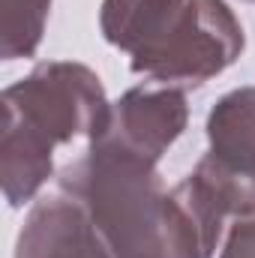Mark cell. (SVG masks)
I'll list each match as a JSON object with an SVG mask.
<instances>
[{"instance_id": "obj_1", "label": "cell", "mask_w": 255, "mask_h": 258, "mask_svg": "<svg viewBox=\"0 0 255 258\" xmlns=\"http://www.w3.org/2000/svg\"><path fill=\"white\" fill-rule=\"evenodd\" d=\"M57 189L84 207L102 258H213L159 165L87 141L57 174Z\"/></svg>"}, {"instance_id": "obj_2", "label": "cell", "mask_w": 255, "mask_h": 258, "mask_svg": "<svg viewBox=\"0 0 255 258\" xmlns=\"http://www.w3.org/2000/svg\"><path fill=\"white\" fill-rule=\"evenodd\" d=\"M0 189L12 210L54 174V147L96 138L111 111L99 75L75 60H42L0 93Z\"/></svg>"}, {"instance_id": "obj_3", "label": "cell", "mask_w": 255, "mask_h": 258, "mask_svg": "<svg viewBox=\"0 0 255 258\" xmlns=\"http://www.w3.org/2000/svg\"><path fill=\"white\" fill-rule=\"evenodd\" d=\"M99 33L129 54V69L180 90L225 72L246 48L225 0H102Z\"/></svg>"}, {"instance_id": "obj_4", "label": "cell", "mask_w": 255, "mask_h": 258, "mask_svg": "<svg viewBox=\"0 0 255 258\" xmlns=\"http://www.w3.org/2000/svg\"><path fill=\"white\" fill-rule=\"evenodd\" d=\"M186 123H189L186 90L159 81H141L129 87L117 102H111L105 126L90 141L117 147L129 156L159 165L168 147L183 135Z\"/></svg>"}, {"instance_id": "obj_5", "label": "cell", "mask_w": 255, "mask_h": 258, "mask_svg": "<svg viewBox=\"0 0 255 258\" xmlns=\"http://www.w3.org/2000/svg\"><path fill=\"white\" fill-rule=\"evenodd\" d=\"M15 258H102V252L84 207L57 189L30 204L15 237Z\"/></svg>"}, {"instance_id": "obj_6", "label": "cell", "mask_w": 255, "mask_h": 258, "mask_svg": "<svg viewBox=\"0 0 255 258\" xmlns=\"http://www.w3.org/2000/svg\"><path fill=\"white\" fill-rule=\"evenodd\" d=\"M207 156L222 168L255 180V87H237L207 114Z\"/></svg>"}, {"instance_id": "obj_7", "label": "cell", "mask_w": 255, "mask_h": 258, "mask_svg": "<svg viewBox=\"0 0 255 258\" xmlns=\"http://www.w3.org/2000/svg\"><path fill=\"white\" fill-rule=\"evenodd\" d=\"M48 12H51V0H3L0 57L3 60L33 57L42 45Z\"/></svg>"}, {"instance_id": "obj_8", "label": "cell", "mask_w": 255, "mask_h": 258, "mask_svg": "<svg viewBox=\"0 0 255 258\" xmlns=\"http://www.w3.org/2000/svg\"><path fill=\"white\" fill-rule=\"evenodd\" d=\"M219 258H255V210L228 222L219 243Z\"/></svg>"}]
</instances>
